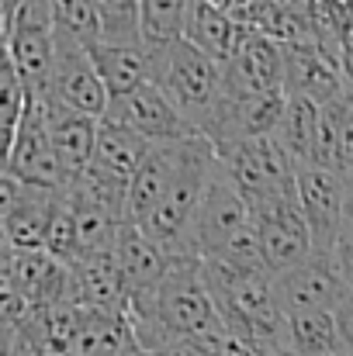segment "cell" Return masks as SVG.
Listing matches in <instances>:
<instances>
[{
    "label": "cell",
    "mask_w": 353,
    "mask_h": 356,
    "mask_svg": "<svg viewBox=\"0 0 353 356\" xmlns=\"http://www.w3.org/2000/svg\"><path fill=\"white\" fill-rule=\"evenodd\" d=\"M128 318L142 353H156L170 343L198 339L226 329L212 301V291L205 284L201 259H180L159 287L146 294H132Z\"/></svg>",
    "instance_id": "1"
},
{
    "label": "cell",
    "mask_w": 353,
    "mask_h": 356,
    "mask_svg": "<svg viewBox=\"0 0 353 356\" xmlns=\"http://www.w3.org/2000/svg\"><path fill=\"white\" fill-rule=\"evenodd\" d=\"M201 273L229 332L256 339L263 346L284 343L288 315L277 298V280L267 266H233L222 259H201Z\"/></svg>",
    "instance_id": "2"
},
{
    "label": "cell",
    "mask_w": 353,
    "mask_h": 356,
    "mask_svg": "<svg viewBox=\"0 0 353 356\" xmlns=\"http://www.w3.org/2000/svg\"><path fill=\"white\" fill-rule=\"evenodd\" d=\"M149 52H152V83L205 135L222 101V63L191 45L187 38L149 45Z\"/></svg>",
    "instance_id": "3"
},
{
    "label": "cell",
    "mask_w": 353,
    "mask_h": 356,
    "mask_svg": "<svg viewBox=\"0 0 353 356\" xmlns=\"http://www.w3.org/2000/svg\"><path fill=\"white\" fill-rule=\"evenodd\" d=\"M215 166H219V149L208 138H198L184 170L177 173L170 191L163 194V201L139 222V229L156 245H163L173 259H194L191 229H194V218H198V208H201V197L208 191Z\"/></svg>",
    "instance_id": "4"
},
{
    "label": "cell",
    "mask_w": 353,
    "mask_h": 356,
    "mask_svg": "<svg viewBox=\"0 0 353 356\" xmlns=\"http://www.w3.org/2000/svg\"><path fill=\"white\" fill-rule=\"evenodd\" d=\"M219 163H222L226 177L239 187V194L249 201V208L274 201V197H284V194H295L298 163L277 145L274 135L222 145Z\"/></svg>",
    "instance_id": "5"
},
{
    "label": "cell",
    "mask_w": 353,
    "mask_h": 356,
    "mask_svg": "<svg viewBox=\"0 0 353 356\" xmlns=\"http://www.w3.org/2000/svg\"><path fill=\"white\" fill-rule=\"evenodd\" d=\"M253 232H256L253 208L219 163L208 180V191L201 197L194 229H191V252H194V259H219Z\"/></svg>",
    "instance_id": "6"
},
{
    "label": "cell",
    "mask_w": 353,
    "mask_h": 356,
    "mask_svg": "<svg viewBox=\"0 0 353 356\" xmlns=\"http://www.w3.org/2000/svg\"><path fill=\"white\" fill-rule=\"evenodd\" d=\"M3 56L14 63L31 97L49 94L56 73V21L49 0H31L10 24H3Z\"/></svg>",
    "instance_id": "7"
},
{
    "label": "cell",
    "mask_w": 353,
    "mask_h": 356,
    "mask_svg": "<svg viewBox=\"0 0 353 356\" xmlns=\"http://www.w3.org/2000/svg\"><path fill=\"white\" fill-rule=\"evenodd\" d=\"M3 173H10V177H17V180H24L31 187L56 191V194H63L70 187V180H73L70 170L63 166L56 145H52V135H49L45 111H42L38 97H31L21 128L3 145Z\"/></svg>",
    "instance_id": "8"
},
{
    "label": "cell",
    "mask_w": 353,
    "mask_h": 356,
    "mask_svg": "<svg viewBox=\"0 0 353 356\" xmlns=\"http://www.w3.org/2000/svg\"><path fill=\"white\" fill-rule=\"evenodd\" d=\"M253 222H256L263 263L274 277H281V273L295 270L298 263H305L308 256H315V238H312V229H308L295 194L256 204Z\"/></svg>",
    "instance_id": "9"
},
{
    "label": "cell",
    "mask_w": 353,
    "mask_h": 356,
    "mask_svg": "<svg viewBox=\"0 0 353 356\" xmlns=\"http://www.w3.org/2000/svg\"><path fill=\"white\" fill-rule=\"evenodd\" d=\"M295 197L298 208L312 229L315 252L336 256L343 242V173L326 166H298L295 177Z\"/></svg>",
    "instance_id": "10"
},
{
    "label": "cell",
    "mask_w": 353,
    "mask_h": 356,
    "mask_svg": "<svg viewBox=\"0 0 353 356\" xmlns=\"http://www.w3.org/2000/svg\"><path fill=\"white\" fill-rule=\"evenodd\" d=\"M222 94L229 97H267V94H288L284 90V49L246 28L233 59L222 66Z\"/></svg>",
    "instance_id": "11"
},
{
    "label": "cell",
    "mask_w": 353,
    "mask_h": 356,
    "mask_svg": "<svg viewBox=\"0 0 353 356\" xmlns=\"http://www.w3.org/2000/svg\"><path fill=\"white\" fill-rule=\"evenodd\" d=\"M277 280V298L284 315H312V312H336L340 301L350 294L340 273L336 256L315 252L305 263H298L295 270L274 277Z\"/></svg>",
    "instance_id": "12"
},
{
    "label": "cell",
    "mask_w": 353,
    "mask_h": 356,
    "mask_svg": "<svg viewBox=\"0 0 353 356\" xmlns=\"http://www.w3.org/2000/svg\"><path fill=\"white\" fill-rule=\"evenodd\" d=\"M108 121H118L132 131H139L146 142L152 145H166V142H187V138H198L201 131L177 111V104L156 87V83H146L139 90H132L128 97H118L108 108Z\"/></svg>",
    "instance_id": "13"
},
{
    "label": "cell",
    "mask_w": 353,
    "mask_h": 356,
    "mask_svg": "<svg viewBox=\"0 0 353 356\" xmlns=\"http://www.w3.org/2000/svg\"><path fill=\"white\" fill-rule=\"evenodd\" d=\"M45 97L59 101L70 111L91 115V118H104L111 108V94L101 73L94 70L91 52L59 35H56V73H52V87Z\"/></svg>",
    "instance_id": "14"
},
{
    "label": "cell",
    "mask_w": 353,
    "mask_h": 356,
    "mask_svg": "<svg viewBox=\"0 0 353 356\" xmlns=\"http://www.w3.org/2000/svg\"><path fill=\"white\" fill-rule=\"evenodd\" d=\"M281 49H284V90L288 94L308 97L319 108L329 101H340V97H353L340 59H333L319 45L315 35L291 42V45H281Z\"/></svg>",
    "instance_id": "15"
},
{
    "label": "cell",
    "mask_w": 353,
    "mask_h": 356,
    "mask_svg": "<svg viewBox=\"0 0 353 356\" xmlns=\"http://www.w3.org/2000/svg\"><path fill=\"white\" fill-rule=\"evenodd\" d=\"M3 291L21 294L35 308H49L59 301H70L73 277L70 266L59 263L52 252H3Z\"/></svg>",
    "instance_id": "16"
},
{
    "label": "cell",
    "mask_w": 353,
    "mask_h": 356,
    "mask_svg": "<svg viewBox=\"0 0 353 356\" xmlns=\"http://www.w3.org/2000/svg\"><path fill=\"white\" fill-rule=\"evenodd\" d=\"M70 277H73V291H70L73 305H80L87 312H108V315H125L128 312L132 291H128V280L121 273L115 249L80 256L70 266Z\"/></svg>",
    "instance_id": "17"
},
{
    "label": "cell",
    "mask_w": 353,
    "mask_h": 356,
    "mask_svg": "<svg viewBox=\"0 0 353 356\" xmlns=\"http://www.w3.org/2000/svg\"><path fill=\"white\" fill-rule=\"evenodd\" d=\"M205 138V135H198ZM198 138H187V142H166V145H152L146 163L139 166V173L132 177L128 184V222H142L159 201L163 194L170 191V184L177 180V173L184 170L191 149Z\"/></svg>",
    "instance_id": "18"
},
{
    "label": "cell",
    "mask_w": 353,
    "mask_h": 356,
    "mask_svg": "<svg viewBox=\"0 0 353 356\" xmlns=\"http://www.w3.org/2000/svg\"><path fill=\"white\" fill-rule=\"evenodd\" d=\"M38 101H42L45 124H49V135H52V145H56L63 166L70 170V177L84 173V170L94 163L101 118H91V115L70 111V108H63V104L52 101V97H38Z\"/></svg>",
    "instance_id": "19"
},
{
    "label": "cell",
    "mask_w": 353,
    "mask_h": 356,
    "mask_svg": "<svg viewBox=\"0 0 353 356\" xmlns=\"http://www.w3.org/2000/svg\"><path fill=\"white\" fill-rule=\"evenodd\" d=\"M115 256H118V263H121V273H125L132 294H146V291L159 287L170 277V270L180 263L163 245H156L135 222H125L121 225V236L115 242Z\"/></svg>",
    "instance_id": "20"
},
{
    "label": "cell",
    "mask_w": 353,
    "mask_h": 356,
    "mask_svg": "<svg viewBox=\"0 0 353 356\" xmlns=\"http://www.w3.org/2000/svg\"><path fill=\"white\" fill-rule=\"evenodd\" d=\"M246 35V24L235 21L229 10H222L215 0H187V21H184V38L219 59L222 66L233 59Z\"/></svg>",
    "instance_id": "21"
},
{
    "label": "cell",
    "mask_w": 353,
    "mask_h": 356,
    "mask_svg": "<svg viewBox=\"0 0 353 356\" xmlns=\"http://www.w3.org/2000/svg\"><path fill=\"white\" fill-rule=\"evenodd\" d=\"M87 52H91V63L101 73L111 101L128 97L132 90L152 83V52H149V45H108V42H97Z\"/></svg>",
    "instance_id": "22"
},
{
    "label": "cell",
    "mask_w": 353,
    "mask_h": 356,
    "mask_svg": "<svg viewBox=\"0 0 353 356\" xmlns=\"http://www.w3.org/2000/svg\"><path fill=\"white\" fill-rule=\"evenodd\" d=\"M152 142H146L139 131L118 124V121L101 118V128H97V149H94V163L101 173L115 177L121 184H132V177L139 173V166L146 163Z\"/></svg>",
    "instance_id": "23"
},
{
    "label": "cell",
    "mask_w": 353,
    "mask_h": 356,
    "mask_svg": "<svg viewBox=\"0 0 353 356\" xmlns=\"http://www.w3.org/2000/svg\"><path fill=\"white\" fill-rule=\"evenodd\" d=\"M139 350L135 343V329L128 312L125 315H108V312H87L80 318V332L70 356H121Z\"/></svg>",
    "instance_id": "24"
},
{
    "label": "cell",
    "mask_w": 353,
    "mask_h": 356,
    "mask_svg": "<svg viewBox=\"0 0 353 356\" xmlns=\"http://www.w3.org/2000/svg\"><path fill=\"white\" fill-rule=\"evenodd\" d=\"M298 356H343L347 343L336 322V312H312V315H291L284 325V343Z\"/></svg>",
    "instance_id": "25"
},
{
    "label": "cell",
    "mask_w": 353,
    "mask_h": 356,
    "mask_svg": "<svg viewBox=\"0 0 353 356\" xmlns=\"http://www.w3.org/2000/svg\"><path fill=\"white\" fill-rule=\"evenodd\" d=\"M315 131H319V104L298 94H288L284 101V115L277 121V145L298 163V166H312L315 156Z\"/></svg>",
    "instance_id": "26"
},
{
    "label": "cell",
    "mask_w": 353,
    "mask_h": 356,
    "mask_svg": "<svg viewBox=\"0 0 353 356\" xmlns=\"http://www.w3.org/2000/svg\"><path fill=\"white\" fill-rule=\"evenodd\" d=\"M66 194H70L77 204H91V208L111 211V215L128 222V184H121L115 177L101 173L97 166H87L84 173H77V177L70 180Z\"/></svg>",
    "instance_id": "27"
},
{
    "label": "cell",
    "mask_w": 353,
    "mask_h": 356,
    "mask_svg": "<svg viewBox=\"0 0 353 356\" xmlns=\"http://www.w3.org/2000/svg\"><path fill=\"white\" fill-rule=\"evenodd\" d=\"M49 10L59 38H70L84 49H94L101 42V17L94 0H49Z\"/></svg>",
    "instance_id": "28"
},
{
    "label": "cell",
    "mask_w": 353,
    "mask_h": 356,
    "mask_svg": "<svg viewBox=\"0 0 353 356\" xmlns=\"http://www.w3.org/2000/svg\"><path fill=\"white\" fill-rule=\"evenodd\" d=\"M101 17V42L108 45H146L142 0H94Z\"/></svg>",
    "instance_id": "29"
},
{
    "label": "cell",
    "mask_w": 353,
    "mask_h": 356,
    "mask_svg": "<svg viewBox=\"0 0 353 356\" xmlns=\"http://www.w3.org/2000/svg\"><path fill=\"white\" fill-rule=\"evenodd\" d=\"M353 97H340L319 108V131H315V156L312 166H326V170H340V145H343V124L350 111ZM343 173V170H340Z\"/></svg>",
    "instance_id": "30"
},
{
    "label": "cell",
    "mask_w": 353,
    "mask_h": 356,
    "mask_svg": "<svg viewBox=\"0 0 353 356\" xmlns=\"http://www.w3.org/2000/svg\"><path fill=\"white\" fill-rule=\"evenodd\" d=\"M45 252H52L59 263L73 266L80 259V229H77V208L66 197V191L56 197L52 215H49V232H45Z\"/></svg>",
    "instance_id": "31"
},
{
    "label": "cell",
    "mask_w": 353,
    "mask_h": 356,
    "mask_svg": "<svg viewBox=\"0 0 353 356\" xmlns=\"http://www.w3.org/2000/svg\"><path fill=\"white\" fill-rule=\"evenodd\" d=\"M187 0H142V35L146 45H166L184 38Z\"/></svg>",
    "instance_id": "32"
},
{
    "label": "cell",
    "mask_w": 353,
    "mask_h": 356,
    "mask_svg": "<svg viewBox=\"0 0 353 356\" xmlns=\"http://www.w3.org/2000/svg\"><path fill=\"white\" fill-rule=\"evenodd\" d=\"M28 104H31V90L24 87V80L17 76L14 63L3 56V66H0V111H3V131H7V142L14 138V131L21 128V121L28 115Z\"/></svg>",
    "instance_id": "33"
},
{
    "label": "cell",
    "mask_w": 353,
    "mask_h": 356,
    "mask_svg": "<svg viewBox=\"0 0 353 356\" xmlns=\"http://www.w3.org/2000/svg\"><path fill=\"white\" fill-rule=\"evenodd\" d=\"M222 346H226V329L222 332H212V336L170 343V346H163V350L146 353V356H222Z\"/></svg>",
    "instance_id": "34"
},
{
    "label": "cell",
    "mask_w": 353,
    "mask_h": 356,
    "mask_svg": "<svg viewBox=\"0 0 353 356\" xmlns=\"http://www.w3.org/2000/svg\"><path fill=\"white\" fill-rule=\"evenodd\" d=\"M336 322H340V332H343L347 350H353V291L340 301V308H336Z\"/></svg>",
    "instance_id": "35"
},
{
    "label": "cell",
    "mask_w": 353,
    "mask_h": 356,
    "mask_svg": "<svg viewBox=\"0 0 353 356\" xmlns=\"http://www.w3.org/2000/svg\"><path fill=\"white\" fill-rule=\"evenodd\" d=\"M336 263H340V273H343L347 291H353V236H343L340 249H336Z\"/></svg>",
    "instance_id": "36"
},
{
    "label": "cell",
    "mask_w": 353,
    "mask_h": 356,
    "mask_svg": "<svg viewBox=\"0 0 353 356\" xmlns=\"http://www.w3.org/2000/svg\"><path fill=\"white\" fill-rule=\"evenodd\" d=\"M340 170L350 173L353 170V101L347 111V124H343V145H340Z\"/></svg>",
    "instance_id": "37"
},
{
    "label": "cell",
    "mask_w": 353,
    "mask_h": 356,
    "mask_svg": "<svg viewBox=\"0 0 353 356\" xmlns=\"http://www.w3.org/2000/svg\"><path fill=\"white\" fill-rule=\"evenodd\" d=\"M343 236H353V170L343 173Z\"/></svg>",
    "instance_id": "38"
},
{
    "label": "cell",
    "mask_w": 353,
    "mask_h": 356,
    "mask_svg": "<svg viewBox=\"0 0 353 356\" xmlns=\"http://www.w3.org/2000/svg\"><path fill=\"white\" fill-rule=\"evenodd\" d=\"M31 0H0V17H3V24H10L14 17H17V10H24Z\"/></svg>",
    "instance_id": "39"
},
{
    "label": "cell",
    "mask_w": 353,
    "mask_h": 356,
    "mask_svg": "<svg viewBox=\"0 0 353 356\" xmlns=\"http://www.w3.org/2000/svg\"><path fill=\"white\" fill-rule=\"evenodd\" d=\"M270 356H298V353H295L291 346H274V350H270Z\"/></svg>",
    "instance_id": "40"
},
{
    "label": "cell",
    "mask_w": 353,
    "mask_h": 356,
    "mask_svg": "<svg viewBox=\"0 0 353 356\" xmlns=\"http://www.w3.org/2000/svg\"><path fill=\"white\" fill-rule=\"evenodd\" d=\"M343 356H353V350H347V353H343Z\"/></svg>",
    "instance_id": "41"
}]
</instances>
